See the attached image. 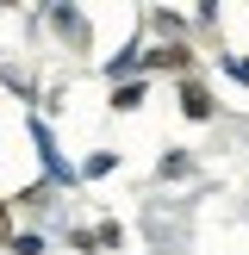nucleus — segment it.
<instances>
[{
  "label": "nucleus",
  "instance_id": "nucleus-2",
  "mask_svg": "<svg viewBox=\"0 0 249 255\" xmlns=\"http://www.w3.org/2000/svg\"><path fill=\"white\" fill-rule=\"evenodd\" d=\"M231 75H237V81H249V62H231Z\"/></svg>",
  "mask_w": 249,
  "mask_h": 255
},
{
  "label": "nucleus",
  "instance_id": "nucleus-1",
  "mask_svg": "<svg viewBox=\"0 0 249 255\" xmlns=\"http://www.w3.org/2000/svg\"><path fill=\"white\" fill-rule=\"evenodd\" d=\"M31 143H37V156H44V174H50V181H69V162L56 156V137H50L44 119H31Z\"/></svg>",
  "mask_w": 249,
  "mask_h": 255
}]
</instances>
